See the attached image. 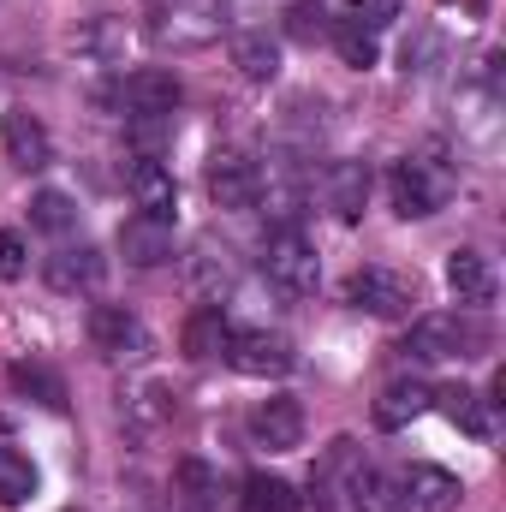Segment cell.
Returning <instances> with one entry per match:
<instances>
[{"label": "cell", "instance_id": "obj_1", "mask_svg": "<svg viewBox=\"0 0 506 512\" xmlns=\"http://www.w3.org/2000/svg\"><path fill=\"white\" fill-rule=\"evenodd\" d=\"M233 24V0H149L143 6V36L161 54H197L215 48Z\"/></svg>", "mask_w": 506, "mask_h": 512}, {"label": "cell", "instance_id": "obj_5", "mask_svg": "<svg viewBox=\"0 0 506 512\" xmlns=\"http://www.w3.org/2000/svg\"><path fill=\"white\" fill-rule=\"evenodd\" d=\"M346 304L364 310V316H381V322L411 316V304H417V280L399 274V268H358V274L346 280Z\"/></svg>", "mask_w": 506, "mask_h": 512}, {"label": "cell", "instance_id": "obj_20", "mask_svg": "<svg viewBox=\"0 0 506 512\" xmlns=\"http://www.w3.org/2000/svg\"><path fill=\"white\" fill-rule=\"evenodd\" d=\"M233 66H239L245 84H274V78H280V42H274L268 30L233 36Z\"/></svg>", "mask_w": 506, "mask_h": 512}, {"label": "cell", "instance_id": "obj_12", "mask_svg": "<svg viewBox=\"0 0 506 512\" xmlns=\"http://www.w3.org/2000/svg\"><path fill=\"white\" fill-rule=\"evenodd\" d=\"M173 251H179V233L167 215H131L120 227V256L131 268H161V262H173Z\"/></svg>", "mask_w": 506, "mask_h": 512}, {"label": "cell", "instance_id": "obj_16", "mask_svg": "<svg viewBox=\"0 0 506 512\" xmlns=\"http://www.w3.org/2000/svg\"><path fill=\"white\" fill-rule=\"evenodd\" d=\"M131 203H137V215H167L173 221V203H179V185H173V167H161L155 155H143L137 167H131Z\"/></svg>", "mask_w": 506, "mask_h": 512}, {"label": "cell", "instance_id": "obj_29", "mask_svg": "<svg viewBox=\"0 0 506 512\" xmlns=\"http://www.w3.org/2000/svg\"><path fill=\"white\" fill-rule=\"evenodd\" d=\"M179 489L191 495V507H215V495H221V477H215L203 459H185V465H179Z\"/></svg>", "mask_w": 506, "mask_h": 512}, {"label": "cell", "instance_id": "obj_17", "mask_svg": "<svg viewBox=\"0 0 506 512\" xmlns=\"http://www.w3.org/2000/svg\"><path fill=\"white\" fill-rule=\"evenodd\" d=\"M429 405H441V417H447V423H459V429H465V435H477V441H489V435H495V423H489V405H495V399L471 393L465 382L435 387V399H429Z\"/></svg>", "mask_w": 506, "mask_h": 512}, {"label": "cell", "instance_id": "obj_7", "mask_svg": "<svg viewBox=\"0 0 506 512\" xmlns=\"http://www.w3.org/2000/svg\"><path fill=\"white\" fill-rule=\"evenodd\" d=\"M227 364H233L239 376L268 382V376H286V370L298 364V352H292L286 334H268V328H233V340H227Z\"/></svg>", "mask_w": 506, "mask_h": 512}, {"label": "cell", "instance_id": "obj_6", "mask_svg": "<svg viewBox=\"0 0 506 512\" xmlns=\"http://www.w3.org/2000/svg\"><path fill=\"white\" fill-rule=\"evenodd\" d=\"M114 102H120V114H126V120H173V114H179V102H185V90H179V78H173V72H161V66H137V72L120 78Z\"/></svg>", "mask_w": 506, "mask_h": 512}, {"label": "cell", "instance_id": "obj_10", "mask_svg": "<svg viewBox=\"0 0 506 512\" xmlns=\"http://www.w3.org/2000/svg\"><path fill=\"white\" fill-rule=\"evenodd\" d=\"M262 191H268V179H262V167H256L251 155H233L227 149V155L209 161V197L221 209H256Z\"/></svg>", "mask_w": 506, "mask_h": 512}, {"label": "cell", "instance_id": "obj_26", "mask_svg": "<svg viewBox=\"0 0 506 512\" xmlns=\"http://www.w3.org/2000/svg\"><path fill=\"white\" fill-rule=\"evenodd\" d=\"M30 495H36V465L0 441V507H24Z\"/></svg>", "mask_w": 506, "mask_h": 512}, {"label": "cell", "instance_id": "obj_21", "mask_svg": "<svg viewBox=\"0 0 506 512\" xmlns=\"http://www.w3.org/2000/svg\"><path fill=\"white\" fill-rule=\"evenodd\" d=\"M429 399H435V387H423V382H387L381 387V399H376V423L381 429H405V423H417L423 411H429Z\"/></svg>", "mask_w": 506, "mask_h": 512}, {"label": "cell", "instance_id": "obj_30", "mask_svg": "<svg viewBox=\"0 0 506 512\" xmlns=\"http://www.w3.org/2000/svg\"><path fill=\"white\" fill-rule=\"evenodd\" d=\"M399 12H405V0H346V18H358V24H370V30H387V24H399Z\"/></svg>", "mask_w": 506, "mask_h": 512}, {"label": "cell", "instance_id": "obj_25", "mask_svg": "<svg viewBox=\"0 0 506 512\" xmlns=\"http://www.w3.org/2000/svg\"><path fill=\"white\" fill-rule=\"evenodd\" d=\"M30 227H36V233H48V239H66V233L78 227V203H72L66 191H54V185H48V191H36V197H30Z\"/></svg>", "mask_w": 506, "mask_h": 512}, {"label": "cell", "instance_id": "obj_19", "mask_svg": "<svg viewBox=\"0 0 506 512\" xmlns=\"http://www.w3.org/2000/svg\"><path fill=\"white\" fill-rule=\"evenodd\" d=\"M322 185H328V209L340 221H358L364 215V203H370V167L364 161H334Z\"/></svg>", "mask_w": 506, "mask_h": 512}, {"label": "cell", "instance_id": "obj_24", "mask_svg": "<svg viewBox=\"0 0 506 512\" xmlns=\"http://www.w3.org/2000/svg\"><path fill=\"white\" fill-rule=\"evenodd\" d=\"M239 512H298V489L274 471H251L239 483Z\"/></svg>", "mask_w": 506, "mask_h": 512}, {"label": "cell", "instance_id": "obj_13", "mask_svg": "<svg viewBox=\"0 0 506 512\" xmlns=\"http://www.w3.org/2000/svg\"><path fill=\"white\" fill-rule=\"evenodd\" d=\"M251 441L268 447V453H292V447L304 441V411H298V399H286V393L256 399L251 405Z\"/></svg>", "mask_w": 506, "mask_h": 512}, {"label": "cell", "instance_id": "obj_3", "mask_svg": "<svg viewBox=\"0 0 506 512\" xmlns=\"http://www.w3.org/2000/svg\"><path fill=\"white\" fill-rule=\"evenodd\" d=\"M477 346H483V328H477L471 316H459V310H429V316H417V322H411V334H405V352H411V358H423V364L471 358Z\"/></svg>", "mask_w": 506, "mask_h": 512}, {"label": "cell", "instance_id": "obj_32", "mask_svg": "<svg viewBox=\"0 0 506 512\" xmlns=\"http://www.w3.org/2000/svg\"><path fill=\"white\" fill-rule=\"evenodd\" d=\"M441 6H465V12H483V0H441Z\"/></svg>", "mask_w": 506, "mask_h": 512}, {"label": "cell", "instance_id": "obj_11", "mask_svg": "<svg viewBox=\"0 0 506 512\" xmlns=\"http://www.w3.org/2000/svg\"><path fill=\"white\" fill-rule=\"evenodd\" d=\"M102 274H108V256L96 251V245H60V251L42 262V280H48L54 292H66V298L96 292V286H102Z\"/></svg>", "mask_w": 506, "mask_h": 512}, {"label": "cell", "instance_id": "obj_23", "mask_svg": "<svg viewBox=\"0 0 506 512\" xmlns=\"http://www.w3.org/2000/svg\"><path fill=\"white\" fill-rule=\"evenodd\" d=\"M352 512H411L405 483L387 477V471H358L352 477Z\"/></svg>", "mask_w": 506, "mask_h": 512}, {"label": "cell", "instance_id": "obj_8", "mask_svg": "<svg viewBox=\"0 0 506 512\" xmlns=\"http://www.w3.org/2000/svg\"><path fill=\"white\" fill-rule=\"evenodd\" d=\"M90 346L102 352V358H114V364H126V358H143L149 352V328L131 316L126 304H90Z\"/></svg>", "mask_w": 506, "mask_h": 512}, {"label": "cell", "instance_id": "obj_15", "mask_svg": "<svg viewBox=\"0 0 506 512\" xmlns=\"http://www.w3.org/2000/svg\"><path fill=\"white\" fill-rule=\"evenodd\" d=\"M399 483H405L411 512H453L459 507V495H465V483H459L453 471H441V465H411Z\"/></svg>", "mask_w": 506, "mask_h": 512}, {"label": "cell", "instance_id": "obj_27", "mask_svg": "<svg viewBox=\"0 0 506 512\" xmlns=\"http://www.w3.org/2000/svg\"><path fill=\"white\" fill-rule=\"evenodd\" d=\"M12 387L30 393V399L48 405V411H66V382H60L48 364H12Z\"/></svg>", "mask_w": 506, "mask_h": 512}, {"label": "cell", "instance_id": "obj_18", "mask_svg": "<svg viewBox=\"0 0 506 512\" xmlns=\"http://www.w3.org/2000/svg\"><path fill=\"white\" fill-rule=\"evenodd\" d=\"M227 340H233V322H227V310H221V304H203V310L185 322V334H179L185 358H197V364L227 358Z\"/></svg>", "mask_w": 506, "mask_h": 512}, {"label": "cell", "instance_id": "obj_31", "mask_svg": "<svg viewBox=\"0 0 506 512\" xmlns=\"http://www.w3.org/2000/svg\"><path fill=\"white\" fill-rule=\"evenodd\" d=\"M24 268H30V251H24V239L0 227V280H18Z\"/></svg>", "mask_w": 506, "mask_h": 512}, {"label": "cell", "instance_id": "obj_14", "mask_svg": "<svg viewBox=\"0 0 506 512\" xmlns=\"http://www.w3.org/2000/svg\"><path fill=\"white\" fill-rule=\"evenodd\" d=\"M447 286H453V298H459L465 310H483V304H495L501 274H495V262L483 251H453L447 256Z\"/></svg>", "mask_w": 506, "mask_h": 512}, {"label": "cell", "instance_id": "obj_9", "mask_svg": "<svg viewBox=\"0 0 506 512\" xmlns=\"http://www.w3.org/2000/svg\"><path fill=\"white\" fill-rule=\"evenodd\" d=\"M0 155H6L18 173H42V167L54 161V137H48V126H42L30 108H6V114H0Z\"/></svg>", "mask_w": 506, "mask_h": 512}, {"label": "cell", "instance_id": "obj_2", "mask_svg": "<svg viewBox=\"0 0 506 512\" xmlns=\"http://www.w3.org/2000/svg\"><path fill=\"white\" fill-rule=\"evenodd\" d=\"M453 191H459V173H453L441 155H399V161L387 167V197H393V209H399L405 221L441 215V209L453 203Z\"/></svg>", "mask_w": 506, "mask_h": 512}, {"label": "cell", "instance_id": "obj_4", "mask_svg": "<svg viewBox=\"0 0 506 512\" xmlns=\"http://www.w3.org/2000/svg\"><path fill=\"white\" fill-rule=\"evenodd\" d=\"M262 274H268L280 292H316L322 256H316V245H310L298 227H280V233H268V245H262Z\"/></svg>", "mask_w": 506, "mask_h": 512}, {"label": "cell", "instance_id": "obj_28", "mask_svg": "<svg viewBox=\"0 0 506 512\" xmlns=\"http://www.w3.org/2000/svg\"><path fill=\"white\" fill-rule=\"evenodd\" d=\"M328 24H334V18H328V6H322V0H292L280 30H286L292 42H304V48H310V42H322V36H328Z\"/></svg>", "mask_w": 506, "mask_h": 512}, {"label": "cell", "instance_id": "obj_22", "mask_svg": "<svg viewBox=\"0 0 506 512\" xmlns=\"http://www.w3.org/2000/svg\"><path fill=\"white\" fill-rule=\"evenodd\" d=\"M328 42H334V54H340L352 72H370L381 60V36L370 24H358V18H334V24H328Z\"/></svg>", "mask_w": 506, "mask_h": 512}]
</instances>
